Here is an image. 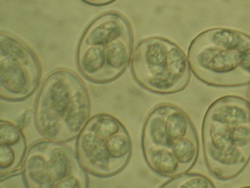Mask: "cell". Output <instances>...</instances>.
<instances>
[{
  "mask_svg": "<svg viewBox=\"0 0 250 188\" xmlns=\"http://www.w3.org/2000/svg\"><path fill=\"white\" fill-rule=\"evenodd\" d=\"M205 160L220 180L233 179L250 160V105L235 95L221 97L206 111L202 126Z\"/></svg>",
  "mask_w": 250,
  "mask_h": 188,
  "instance_id": "cell-1",
  "label": "cell"
},
{
  "mask_svg": "<svg viewBox=\"0 0 250 188\" xmlns=\"http://www.w3.org/2000/svg\"><path fill=\"white\" fill-rule=\"evenodd\" d=\"M88 91L78 75L58 69L42 84L35 106V123L49 141L68 142L77 138L90 119Z\"/></svg>",
  "mask_w": 250,
  "mask_h": 188,
  "instance_id": "cell-2",
  "label": "cell"
},
{
  "mask_svg": "<svg viewBox=\"0 0 250 188\" xmlns=\"http://www.w3.org/2000/svg\"><path fill=\"white\" fill-rule=\"evenodd\" d=\"M191 70L200 81L215 87H236L250 82V36L229 28L199 34L188 53Z\"/></svg>",
  "mask_w": 250,
  "mask_h": 188,
  "instance_id": "cell-3",
  "label": "cell"
},
{
  "mask_svg": "<svg viewBox=\"0 0 250 188\" xmlns=\"http://www.w3.org/2000/svg\"><path fill=\"white\" fill-rule=\"evenodd\" d=\"M78 160L84 170L99 177L120 173L129 162L132 144L128 131L109 114L89 119L78 136Z\"/></svg>",
  "mask_w": 250,
  "mask_h": 188,
  "instance_id": "cell-4",
  "label": "cell"
},
{
  "mask_svg": "<svg viewBox=\"0 0 250 188\" xmlns=\"http://www.w3.org/2000/svg\"><path fill=\"white\" fill-rule=\"evenodd\" d=\"M131 69L139 85L159 94L182 91L191 76V66L184 51L161 37L139 43L131 57Z\"/></svg>",
  "mask_w": 250,
  "mask_h": 188,
  "instance_id": "cell-5",
  "label": "cell"
},
{
  "mask_svg": "<svg viewBox=\"0 0 250 188\" xmlns=\"http://www.w3.org/2000/svg\"><path fill=\"white\" fill-rule=\"evenodd\" d=\"M30 188H87L88 179L80 160L68 146L56 141H38L30 146L23 164Z\"/></svg>",
  "mask_w": 250,
  "mask_h": 188,
  "instance_id": "cell-6",
  "label": "cell"
},
{
  "mask_svg": "<svg viewBox=\"0 0 250 188\" xmlns=\"http://www.w3.org/2000/svg\"><path fill=\"white\" fill-rule=\"evenodd\" d=\"M42 67L34 51L6 32L0 35V95L8 101H22L40 85Z\"/></svg>",
  "mask_w": 250,
  "mask_h": 188,
  "instance_id": "cell-7",
  "label": "cell"
},
{
  "mask_svg": "<svg viewBox=\"0 0 250 188\" xmlns=\"http://www.w3.org/2000/svg\"><path fill=\"white\" fill-rule=\"evenodd\" d=\"M194 132V126L184 110L170 104H159L146 118L142 145L171 149L180 140Z\"/></svg>",
  "mask_w": 250,
  "mask_h": 188,
  "instance_id": "cell-8",
  "label": "cell"
},
{
  "mask_svg": "<svg viewBox=\"0 0 250 188\" xmlns=\"http://www.w3.org/2000/svg\"><path fill=\"white\" fill-rule=\"evenodd\" d=\"M133 38L128 21L117 12H107L95 19L83 32L80 44L107 45L121 38Z\"/></svg>",
  "mask_w": 250,
  "mask_h": 188,
  "instance_id": "cell-9",
  "label": "cell"
},
{
  "mask_svg": "<svg viewBox=\"0 0 250 188\" xmlns=\"http://www.w3.org/2000/svg\"><path fill=\"white\" fill-rule=\"evenodd\" d=\"M77 63L81 73L91 82H110L104 46L79 44Z\"/></svg>",
  "mask_w": 250,
  "mask_h": 188,
  "instance_id": "cell-10",
  "label": "cell"
},
{
  "mask_svg": "<svg viewBox=\"0 0 250 188\" xmlns=\"http://www.w3.org/2000/svg\"><path fill=\"white\" fill-rule=\"evenodd\" d=\"M143 151L147 165L157 174L172 178L184 173L182 166L169 148L143 146Z\"/></svg>",
  "mask_w": 250,
  "mask_h": 188,
  "instance_id": "cell-11",
  "label": "cell"
},
{
  "mask_svg": "<svg viewBox=\"0 0 250 188\" xmlns=\"http://www.w3.org/2000/svg\"><path fill=\"white\" fill-rule=\"evenodd\" d=\"M27 151L25 138L15 142L0 143L1 179L15 173L24 163Z\"/></svg>",
  "mask_w": 250,
  "mask_h": 188,
  "instance_id": "cell-12",
  "label": "cell"
},
{
  "mask_svg": "<svg viewBox=\"0 0 250 188\" xmlns=\"http://www.w3.org/2000/svg\"><path fill=\"white\" fill-rule=\"evenodd\" d=\"M171 151L182 166L184 173L191 169L198 157L199 145L196 132L180 140L171 148Z\"/></svg>",
  "mask_w": 250,
  "mask_h": 188,
  "instance_id": "cell-13",
  "label": "cell"
},
{
  "mask_svg": "<svg viewBox=\"0 0 250 188\" xmlns=\"http://www.w3.org/2000/svg\"><path fill=\"white\" fill-rule=\"evenodd\" d=\"M162 188H213L214 184L206 176L200 173H181L171 178L161 185Z\"/></svg>",
  "mask_w": 250,
  "mask_h": 188,
  "instance_id": "cell-14",
  "label": "cell"
},
{
  "mask_svg": "<svg viewBox=\"0 0 250 188\" xmlns=\"http://www.w3.org/2000/svg\"><path fill=\"white\" fill-rule=\"evenodd\" d=\"M83 2L90 4V5L99 7V6H106L112 4L114 2V1H109V0H90V1H83Z\"/></svg>",
  "mask_w": 250,
  "mask_h": 188,
  "instance_id": "cell-15",
  "label": "cell"
},
{
  "mask_svg": "<svg viewBox=\"0 0 250 188\" xmlns=\"http://www.w3.org/2000/svg\"><path fill=\"white\" fill-rule=\"evenodd\" d=\"M249 104H250V97H249V101H248Z\"/></svg>",
  "mask_w": 250,
  "mask_h": 188,
  "instance_id": "cell-16",
  "label": "cell"
}]
</instances>
